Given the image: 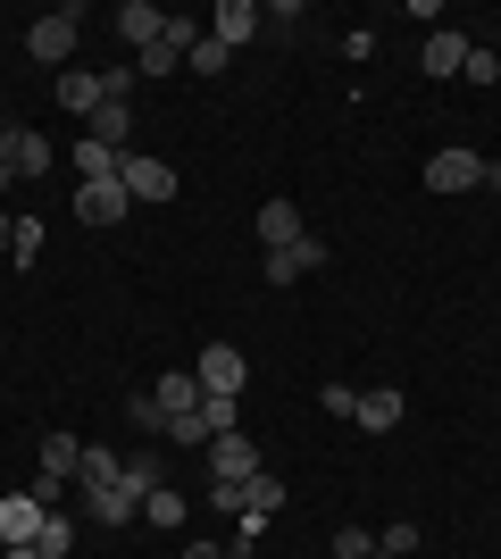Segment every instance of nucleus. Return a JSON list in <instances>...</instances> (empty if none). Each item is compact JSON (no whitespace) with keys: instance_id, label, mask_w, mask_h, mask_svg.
I'll use <instances>...</instances> for the list:
<instances>
[{"instance_id":"21","label":"nucleus","mask_w":501,"mask_h":559,"mask_svg":"<svg viewBox=\"0 0 501 559\" xmlns=\"http://www.w3.org/2000/svg\"><path fill=\"white\" fill-rule=\"evenodd\" d=\"M75 526H84L75 510H50V518H43V543H34V551H43V559H68V551H75Z\"/></svg>"},{"instance_id":"10","label":"nucleus","mask_w":501,"mask_h":559,"mask_svg":"<svg viewBox=\"0 0 501 559\" xmlns=\"http://www.w3.org/2000/svg\"><path fill=\"white\" fill-rule=\"evenodd\" d=\"M126 210H134V201H126L118 176H109V185H75V217H84V226H126Z\"/></svg>"},{"instance_id":"25","label":"nucleus","mask_w":501,"mask_h":559,"mask_svg":"<svg viewBox=\"0 0 501 559\" xmlns=\"http://www.w3.org/2000/svg\"><path fill=\"white\" fill-rule=\"evenodd\" d=\"M9 259H17V267H34V259H43V217H17V234H9Z\"/></svg>"},{"instance_id":"17","label":"nucleus","mask_w":501,"mask_h":559,"mask_svg":"<svg viewBox=\"0 0 501 559\" xmlns=\"http://www.w3.org/2000/svg\"><path fill=\"white\" fill-rule=\"evenodd\" d=\"M251 234H260L267 251H293V242H301L310 226H301V210H293V201H267V210H260V226H251Z\"/></svg>"},{"instance_id":"31","label":"nucleus","mask_w":501,"mask_h":559,"mask_svg":"<svg viewBox=\"0 0 501 559\" xmlns=\"http://www.w3.org/2000/svg\"><path fill=\"white\" fill-rule=\"evenodd\" d=\"M359 409V384H326V418H351Z\"/></svg>"},{"instance_id":"35","label":"nucleus","mask_w":501,"mask_h":559,"mask_svg":"<svg viewBox=\"0 0 501 559\" xmlns=\"http://www.w3.org/2000/svg\"><path fill=\"white\" fill-rule=\"evenodd\" d=\"M0 559H43V551H34V543H9V551H0Z\"/></svg>"},{"instance_id":"27","label":"nucleus","mask_w":501,"mask_h":559,"mask_svg":"<svg viewBox=\"0 0 501 559\" xmlns=\"http://www.w3.org/2000/svg\"><path fill=\"white\" fill-rule=\"evenodd\" d=\"M326 551H334V559H368V551H377V535H368V526H334Z\"/></svg>"},{"instance_id":"7","label":"nucleus","mask_w":501,"mask_h":559,"mask_svg":"<svg viewBox=\"0 0 501 559\" xmlns=\"http://www.w3.org/2000/svg\"><path fill=\"white\" fill-rule=\"evenodd\" d=\"M210 476H217V485H251V476H260V443H251L242 426H235V435H217V443H210Z\"/></svg>"},{"instance_id":"29","label":"nucleus","mask_w":501,"mask_h":559,"mask_svg":"<svg viewBox=\"0 0 501 559\" xmlns=\"http://www.w3.org/2000/svg\"><path fill=\"white\" fill-rule=\"evenodd\" d=\"M267 543V518H235V543H226V559H251Z\"/></svg>"},{"instance_id":"37","label":"nucleus","mask_w":501,"mask_h":559,"mask_svg":"<svg viewBox=\"0 0 501 559\" xmlns=\"http://www.w3.org/2000/svg\"><path fill=\"white\" fill-rule=\"evenodd\" d=\"M9 185H17V176H9V159H0V201H9Z\"/></svg>"},{"instance_id":"13","label":"nucleus","mask_w":501,"mask_h":559,"mask_svg":"<svg viewBox=\"0 0 501 559\" xmlns=\"http://www.w3.org/2000/svg\"><path fill=\"white\" fill-rule=\"evenodd\" d=\"M326 267V242L318 234H301L293 251H267V284H301V276H318Z\"/></svg>"},{"instance_id":"23","label":"nucleus","mask_w":501,"mask_h":559,"mask_svg":"<svg viewBox=\"0 0 501 559\" xmlns=\"http://www.w3.org/2000/svg\"><path fill=\"white\" fill-rule=\"evenodd\" d=\"M143 518L159 526V535H176V526H184V492H176V485H159V492L143 501Z\"/></svg>"},{"instance_id":"2","label":"nucleus","mask_w":501,"mask_h":559,"mask_svg":"<svg viewBox=\"0 0 501 559\" xmlns=\"http://www.w3.org/2000/svg\"><path fill=\"white\" fill-rule=\"evenodd\" d=\"M192 376H201V393H226V401H242V384H251V359H242L235 343H201Z\"/></svg>"},{"instance_id":"22","label":"nucleus","mask_w":501,"mask_h":559,"mask_svg":"<svg viewBox=\"0 0 501 559\" xmlns=\"http://www.w3.org/2000/svg\"><path fill=\"white\" fill-rule=\"evenodd\" d=\"M276 510H285V485H276V476L260 467V476L242 485V518H276Z\"/></svg>"},{"instance_id":"6","label":"nucleus","mask_w":501,"mask_h":559,"mask_svg":"<svg viewBox=\"0 0 501 559\" xmlns=\"http://www.w3.org/2000/svg\"><path fill=\"white\" fill-rule=\"evenodd\" d=\"M477 185H485L477 151H460V142H452V151H434V159H427V192H443V201H452V192H477Z\"/></svg>"},{"instance_id":"32","label":"nucleus","mask_w":501,"mask_h":559,"mask_svg":"<svg viewBox=\"0 0 501 559\" xmlns=\"http://www.w3.org/2000/svg\"><path fill=\"white\" fill-rule=\"evenodd\" d=\"M493 75H501V59L477 43V50H468V84H493Z\"/></svg>"},{"instance_id":"18","label":"nucleus","mask_w":501,"mask_h":559,"mask_svg":"<svg viewBox=\"0 0 501 559\" xmlns=\"http://www.w3.org/2000/svg\"><path fill=\"white\" fill-rule=\"evenodd\" d=\"M118 159H126V151H109V142H93V134H84V142L68 151L75 185H109V176H118Z\"/></svg>"},{"instance_id":"33","label":"nucleus","mask_w":501,"mask_h":559,"mask_svg":"<svg viewBox=\"0 0 501 559\" xmlns=\"http://www.w3.org/2000/svg\"><path fill=\"white\" fill-rule=\"evenodd\" d=\"M184 559H226V551H217V543H184Z\"/></svg>"},{"instance_id":"8","label":"nucleus","mask_w":501,"mask_h":559,"mask_svg":"<svg viewBox=\"0 0 501 559\" xmlns=\"http://www.w3.org/2000/svg\"><path fill=\"white\" fill-rule=\"evenodd\" d=\"M151 401L167 409V435H176V426H184V418H192V409H201L210 393H201V376H192V368H167L159 384H151Z\"/></svg>"},{"instance_id":"30","label":"nucleus","mask_w":501,"mask_h":559,"mask_svg":"<svg viewBox=\"0 0 501 559\" xmlns=\"http://www.w3.org/2000/svg\"><path fill=\"white\" fill-rule=\"evenodd\" d=\"M377 551L409 559V551H418V518H393V526H384V543H377Z\"/></svg>"},{"instance_id":"26","label":"nucleus","mask_w":501,"mask_h":559,"mask_svg":"<svg viewBox=\"0 0 501 559\" xmlns=\"http://www.w3.org/2000/svg\"><path fill=\"white\" fill-rule=\"evenodd\" d=\"M226 59H235V50L217 43V34H201V43H192V59H184V68H192V75H226Z\"/></svg>"},{"instance_id":"5","label":"nucleus","mask_w":501,"mask_h":559,"mask_svg":"<svg viewBox=\"0 0 501 559\" xmlns=\"http://www.w3.org/2000/svg\"><path fill=\"white\" fill-rule=\"evenodd\" d=\"M43 518H50V501L34 485H25V492H0V551H9V543H43Z\"/></svg>"},{"instance_id":"24","label":"nucleus","mask_w":501,"mask_h":559,"mask_svg":"<svg viewBox=\"0 0 501 559\" xmlns=\"http://www.w3.org/2000/svg\"><path fill=\"white\" fill-rule=\"evenodd\" d=\"M184 68V50H176V34H159V43L143 50V59H134V75H176Z\"/></svg>"},{"instance_id":"3","label":"nucleus","mask_w":501,"mask_h":559,"mask_svg":"<svg viewBox=\"0 0 501 559\" xmlns=\"http://www.w3.org/2000/svg\"><path fill=\"white\" fill-rule=\"evenodd\" d=\"M0 159H9V176L17 185H34V176H50V134H34V126H0Z\"/></svg>"},{"instance_id":"1","label":"nucleus","mask_w":501,"mask_h":559,"mask_svg":"<svg viewBox=\"0 0 501 559\" xmlns=\"http://www.w3.org/2000/svg\"><path fill=\"white\" fill-rule=\"evenodd\" d=\"M75 34H84V0H68V9H50V17H34L25 25V50H34V68H68L75 59Z\"/></svg>"},{"instance_id":"14","label":"nucleus","mask_w":501,"mask_h":559,"mask_svg":"<svg viewBox=\"0 0 501 559\" xmlns=\"http://www.w3.org/2000/svg\"><path fill=\"white\" fill-rule=\"evenodd\" d=\"M50 93H59V109H75V117H93L100 100H109V84H100L93 68H59V75H50Z\"/></svg>"},{"instance_id":"38","label":"nucleus","mask_w":501,"mask_h":559,"mask_svg":"<svg viewBox=\"0 0 501 559\" xmlns=\"http://www.w3.org/2000/svg\"><path fill=\"white\" fill-rule=\"evenodd\" d=\"M368 559H393V551H368Z\"/></svg>"},{"instance_id":"9","label":"nucleus","mask_w":501,"mask_h":559,"mask_svg":"<svg viewBox=\"0 0 501 559\" xmlns=\"http://www.w3.org/2000/svg\"><path fill=\"white\" fill-rule=\"evenodd\" d=\"M468 50H477V43H468L460 25H434L427 50H418V68H427V75H468Z\"/></svg>"},{"instance_id":"15","label":"nucleus","mask_w":501,"mask_h":559,"mask_svg":"<svg viewBox=\"0 0 501 559\" xmlns=\"http://www.w3.org/2000/svg\"><path fill=\"white\" fill-rule=\"evenodd\" d=\"M402 409H409V401L393 393V384H377V393H359L351 426H368V435H393V426H402Z\"/></svg>"},{"instance_id":"20","label":"nucleus","mask_w":501,"mask_h":559,"mask_svg":"<svg viewBox=\"0 0 501 559\" xmlns=\"http://www.w3.org/2000/svg\"><path fill=\"white\" fill-rule=\"evenodd\" d=\"M126 467H118V451H100V443H84V467H75V492H109Z\"/></svg>"},{"instance_id":"19","label":"nucleus","mask_w":501,"mask_h":559,"mask_svg":"<svg viewBox=\"0 0 501 559\" xmlns=\"http://www.w3.org/2000/svg\"><path fill=\"white\" fill-rule=\"evenodd\" d=\"M84 134L109 142V151H126V134H134V100H100V109L84 117Z\"/></svg>"},{"instance_id":"16","label":"nucleus","mask_w":501,"mask_h":559,"mask_svg":"<svg viewBox=\"0 0 501 559\" xmlns=\"http://www.w3.org/2000/svg\"><path fill=\"white\" fill-rule=\"evenodd\" d=\"M75 467H84V443H75L68 426H50L43 435V476L50 485H75Z\"/></svg>"},{"instance_id":"4","label":"nucleus","mask_w":501,"mask_h":559,"mask_svg":"<svg viewBox=\"0 0 501 559\" xmlns=\"http://www.w3.org/2000/svg\"><path fill=\"white\" fill-rule=\"evenodd\" d=\"M118 185H126L134 210H143V201L159 210V201H176V167H167V159H134V151H126V159H118Z\"/></svg>"},{"instance_id":"11","label":"nucleus","mask_w":501,"mask_h":559,"mask_svg":"<svg viewBox=\"0 0 501 559\" xmlns=\"http://www.w3.org/2000/svg\"><path fill=\"white\" fill-rule=\"evenodd\" d=\"M159 34H167V9H151V0H118V43L134 50V59H143Z\"/></svg>"},{"instance_id":"36","label":"nucleus","mask_w":501,"mask_h":559,"mask_svg":"<svg viewBox=\"0 0 501 559\" xmlns=\"http://www.w3.org/2000/svg\"><path fill=\"white\" fill-rule=\"evenodd\" d=\"M9 234H17V217H9V210H0V251H9Z\"/></svg>"},{"instance_id":"12","label":"nucleus","mask_w":501,"mask_h":559,"mask_svg":"<svg viewBox=\"0 0 501 559\" xmlns=\"http://www.w3.org/2000/svg\"><path fill=\"white\" fill-rule=\"evenodd\" d=\"M260 25H267V9H251V0H217V9H210V34H217L226 50H242Z\"/></svg>"},{"instance_id":"28","label":"nucleus","mask_w":501,"mask_h":559,"mask_svg":"<svg viewBox=\"0 0 501 559\" xmlns=\"http://www.w3.org/2000/svg\"><path fill=\"white\" fill-rule=\"evenodd\" d=\"M126 426H143V435H167V409H159L151 393H134V401H126Z\"/></svg>"},{"instance_id":"34","label":"nucleus","mask_w":501,"mask_h":559,"mask_svg":"<svg viewBox=\"0 0 501 559\" xmlns=\"http://www.w3.org/2000/svg\"><path fill=\"white\" fill-rule=\"evenodd\" d=\"M477 192H501V159H485V185Z\"/></svg>"}]
</instances>
